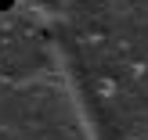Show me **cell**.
I'll return each mask as SVG.
<instances>
[{
	"mask_svg": "<svg viewBox=\"0 0 148 140\" xmlns=\"http://www.w3.org/2000/svg\"><path fill=\"white\" fill-rule=\"evenodd\" d=\"M14 4V0H0V11H7V7H11Z\"/></svg>",
	"mask_w": 148,
	"mask_h": 140,
	"instance_id": "1",
	"label": "cell"
}]
</instances>
